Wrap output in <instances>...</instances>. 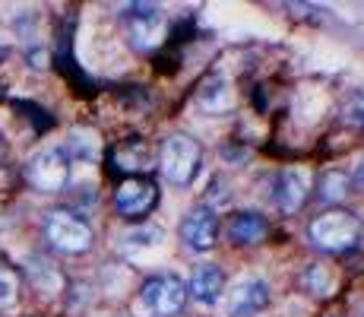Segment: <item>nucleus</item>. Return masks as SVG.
<instances>
[{
	"instance_id": "5",
	"label": "nucleus",
	"mask_w": 364,
	"mask_h": 317,
	"mask_svg": "<svg viewBox=\"0 0 364 317\" xmlns=\"http://www.w3.org/2000/svg\"><path fill=\"white\" fill-rule=\"evenodd\" d=\"M143 305L149 308L156 317H178L184 314L187 308V283L174 273H165V276H152L143 283Z\"/></svg>"
},
{
	"instance_id": "12",
	"label": "nucleus",
	"mask_w": 364,
	"mask_h": 317,
	"mask_svg": "<svg viewBox=\"0 0 364 317\" xmlns=\"http://www.w3.org/2000/svg\"><path fill=\"white\" fill-rule=\"evenodd\" d=\"M266 216L257 213V209H241L228 219V238L235 244H260L263 235H266Z\"/></svg>"
},
{
	"instance_id": "21",
	"label": "nucleus",
	"mask_w": 364,
	"mask_h": 317,
	"mask_svg": "<svg viewBox=\"0 0 364 317\" xmlns=\"http://www.w3.org/2000/svg\"><path fill=\"white\" fill-rule=\"evenodd\" d=\"M348 181H352V187L364 190V152L358 156V162H355V168H352V175H348Z\"/></svg>"
},
{
	"instance_id": "11",
	"label": "nucleus",
	"mask_w": 364,
	"mask_h": 317,
	"mask_svg": "<svg viewBox=\"0 0 364 317\" xmlns=\"http://www.w3.org/2000/svg\"><path fill=\"white\" fill-rule=\"evenodd\" d=\"M222 292H225V273L209 264L200 266L187 283V295H193V301H200V305H215Z\"/></svg>"
},
{
	"instance_id": "17",
	"label": "nucleus",
	"mask_w": 364,
	"mask_h": 317,
	"mask_svg": "<svg viewBox=\"0 0 364 317\" xmlns=\"http://www.w3.org/2000/svg\"><path fill=\"white\" fill-rule=\"evenodd\" d=\"M304 286H307V292H314V295H326L333 289V276H330V270L326 266H307V273H304Z\"/></svg>"
},
{
	"instance_id": "9",
	"label": "nucleus",
	"mask_w": 364,
	"mask_h": 317,
	"mask_svg": "<svg viewBox=\"0 0 364 317\" xmlns=\"http://www.w3.org/2000/svg\"><path fill=\"white\" fill-rule=\"evenodd\" d=\"M307 194H311V172L307 168H285L276 178V190H272V200L282 213H298L304 207Z\"/></svg>"
},
{
	"instance_id": "7",
	"label": "nucleus",
	"mask_w": 364,
	"mask_h": 317,
	"mask_svg": "<svg viewBox=\"0 0 364 317\" xmlns=\"http://www.w3.org/2000/svg\"><path fill=\"white\" fill-rule=\"evenodd\" d=\"M159 200V190L149 178H127L121 187L114 190V203H117V213L127 216V219H139L146 216Z\"/></svg>"
},
{
	"instance_id": "20",
	"label": "nucleus",
	"mask_w": 364,
	"mask_h": 317,
	"mask_svg": "<svg viewBox=\"0 0 364 317\" xmlns=\"http://www.w3.org/2000/svg\"><path fill=\"white\" fill-rule=\"evenodd\" d=\"M124 241H127V248H156V244L162 241V232L159 229H136V232H130Z\"/></svg>"
},
{
	"instance_id": "18",
	"label": "nucleus",
	"mask_w": 364,
	"mask_h": 317,
	"mask_svg": "<svg viewBox=\"0 0 364 317\" xmlns=\"http://www.w3.org/2000/svg\"><path fill=\"white\" fill-rule=\"evenodd\" d=\"M19 298V279L13 270L0 266V308H13Z\"/></svg>"
},
{
	"instance_id": "2",
	"label": "nucleus",
	"mask_w": 364,
	"mask_h": 317,
	"mask_svg": "<svg viewBox=\"0 0 364 317\" xmlns=\"http://www.w3.org/2000/svg\"><path fill=\"white\" fill-rule=\"evenodd\" d=\"M159 168H162L165 181L174 187H187L193 185V178L200 175V162H203V150L193 137L187 133H171L162 140L159 146Z\"/></svg>"
},
{
	"instance_id": "6",
	"label": "nucleus",
	"mask_w": 364,
	"mask_h": 317,
	"mask_svg": "<svg viewBox=\"0 0 364 317\" xmlns=\"http://www.w3.org/2000/svg\"><path fill=\"white\" fill-rule=\"evenodd\" d=\"M178 235L191 251L206 254V251L215 248V241H219V219H215V213L209 207H193L191 213L181 219Z\"/></svg>"
},
{
	"instance_id": "3",
	"label": "nucleus",
	"mask_w": 364,
	"mask_h": 317,
	"mask_svg": "<svg viewBox=\"0 0 364 317\" xmlns=\"http://www.w3.org/2000/svg\"><path fill=\"white\" fill-rule=\"evenodd\" d=\"M45 238H48V244L60 254H86L95 241L92 225L86 219H80V216L67 213V209H58V213L48 216Z\"/></svg>"
},
{
	"instance_id": "10",
	"label": "nucleus",
	"mask_w": 364,
	"mask_h": 317,
	"mask_svg": "<svg viewBox=\"0 0 364 317\" xmlns=\"http://www.w3.org/2000/svg\"><path fill=\"white\" fill-rule=\"evenodd\" d=\"M124 19H127L130 38H133V45H136V48L159 45V38H162V13H159V6L133 4V6H127Z\"/></svg>"
},
{
	"instance_id": "16",
	"label": "nucleus",
	"mask_w": 364,
	"mask_h": 317,
	"mask_svg": "<svg viewBox=\"0 0 364 317\" xmlns=\"http://www.w3.org/2000/svg\"><path fill=\"white\" fill-rule=\"evenodd\" d=\"M70 152L82 162H92L99 156V137L92 130H80L76 127V130H70Z\"/></svg>"
},
{
	"instance_id": "13",
	"label": "nucleus",
	"mask_w": 364,
	"mask_h": 317,
	"mask_svg": "<svg viewBox=\"0 0 364 317\" xmlns=\"http://www.w3.org/2000/svg\"><path fill=\"white\" fill-rule=\"evenodd\" d=\"M152 162H156V156L143 140H130V143L114 150V165L124 172H146V168H152Z\"/></svg>"
},
{
	"instance_id": "1",
	"label": "nucleus",
	"mask_w": 364,
	"mask_h": 317,
	"mask_svg": "<svg viewBox=\"0 0 364 317\" xmlns=\"http://www.w3.org/2000/svg\"><path fill=\"white\" fill-rule=\"evenodd\" d=\"M361 238H364V222L352 209L333 207L307 222V241L323 254H346L358 248Z\"/></svg>"
},
{
	"instance_id": "19",
	"label": "nucleus",
	"mask_w": 364,
	"mask_h": 317,
	"mask_svg": "<svg viewBox=\"0 0 364 317\" xmlns=\"http://www.w3.org/2000/svg\"><path fill=\"white\" fill-rule=\"evenodd\" d=\"M342 121L352 127H364V93H352L342 105Z\"/></svg>"
},
{
	"instance_id": "15",
	"label": "nucleus",
	"mask_w": 364,
	"mask_h": 317,
	"mask_svg": "<svg viewBox=\"0 0 364 317\" xmlns=\"http://www.w3.org/2000/svg\"><path fill=\"white\" fill-rule=\"evenodd\" d=\"M200 105L206 111H213V115H219V111H228L235 105V95H232V89H228V83L225 80H213V83H206V86L200 89Z\"/></svg>"
},
{
	"instance_id": "4",
	"label": "nucleus",
	"mask_w": 364,
	"mask_h": 317,
	"mask_svg": "<svg viewBox=\"0 0 364 317\" xmlns=\"http://www.w3.org/2000/svg\"><path fill=\"white\" fill-rule=\"evenodd\" d=\"M26 178L35 190L41 194H58V190L67 187L70 181V156L67 150H58V146H48V150H38L26 165Z\"/></svg>"
},
{
	"instance_id": "8",
	"label": "nucleus",
	"mask_w": 364,
	"mask_h": 317,
	"mask_svg": "<svg viewBox=\"0 0 364 317\" xmlns=\"http://www.w3.org/2000/svg\"><path fill=\"white\" fill-rule=\"evenodd\" d=\"M266 305H269V283L260 276H250V279H241V283L228 292L225 311H228V317H254V314H260Z\"/></svg>"
},
{
	"instance_id": "14",
	"label": "nucleus",
	"mask_w": 364,
	"mask_h": 317,
	"mask_svg": "<svg viewBox=\"0 0 364 317\" xmlns=\"http://www.w3.org/2000/svg\"><path fill=\"white\" fill-rule=\"evenodd\" d=\"M348 187H352V181H348V175L342 172V168H326L317 181V194H320V200H326V203L346 200Z\"/></svg>"
}]
</instances>
